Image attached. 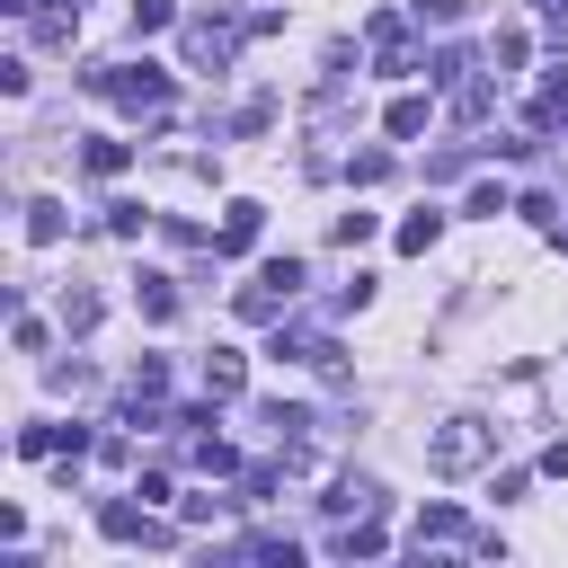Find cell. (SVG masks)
Instances as JSON below:
<instances>
[{"mask_svg": "<svg viewBox=\"0 0 568 568\" xmlns=\"http://www.w3.org/2000/svg\"><path fill=\"white\" fill-rule=\"evenodd\" d=\"M133 302H142V320H178V293H169V275H142V284H133Z\"/></svg>", "mask_w": 568, "mask_h": 568, "instance_id": "14", "label": "cell"}, {"mask_svg": "<svg viewBox=\"0 0 568 568\" xmlns=\"http://www.w3.org/2000/svg\"><path fill=\"white\" fill-rule=\"evenodd\" d=\"M373 240V213H337V248H364Z\"/></svg>", "mask_w": 568, "mask_h": 568, "instance_id": "24", "label": "cell"}, {"mask_svg": "<svg viewBox=\"0 0 568 568\" xmlns=\"http://www.w3.org/2000/svg\"><path fill=\"white\" fill-rule=\"evenodd\" d=\"M346 178H355V186H382V178H390V151H355Z\"/></svg>", "mask_w": 568, "mask_h": 568, "instance_id": "19", "label": "cell"}, {"mask_svg": "<svg viewBox=\"0 0 568 568\" xmlns=\"http://www.w3.org/2000/svg\"><path fill=\"white\" fill-rule=\"evenodd\" d=\"M36 9H44V0H36Z\"/></svg>", "mask_w": 568, "mask_h": 568, "instance_id": "27", "label": "cell"}, {"mask_svg": "<svg viewBox=\"0 0 568 568\" xmlns=\"http://www.w3.org/2000/svg\"><path fill=\"white\" fill-rule=\"evenodd\" d=\"M62 328L89 337V328H98V293H62Z\"/></svg>", "mask_w": 568, "mask_h": 568, "instance_id": "18", "label": "cell"}, {"mask_svg": "<svg viewBox=\"0 0 568 568\" xmlns=\"http://www.w3.org/2000/svg\"><path fill=\"white\" fill-rule=\"evenodd\" d=\"M231 44H240V36H231L222 18H186V62H195V71H222Z\"/></svg>", "mask_w": 568, "mask_h": 568, "instance_id": "4", "label": "cell"}, {"mask_svg": "<svg viewBox=\"0 0 568 568\" xmlns=\"http://www.w3.org/2000/svg\"><path fill=\"white\" fill-rule=\"evenodd\" d=\"M470 71H479V62H470V53H462V44H444V53H435V71H426V80H435V89H462V80H470Z\"/></svg>", "mask_w": 568, "mask_h": 568, "instance_id": "16", "label": "cell"}, {"mask_svg": "<svg viewBox=\"0 0 568 568\" xmlns=\"http://www.w3.org/2000/svg\"><path fill=\"white\" fill-rule=\"evenodd\" d=\"M532 44H524V27H497V44H488V62H524Z\"/></svg>", "mask_w": 568, "mask_h": 568, "instance_id": "23", "label": "cell"}, {"mask_svg": "<svg viewBox=\"0 0 568 568\" xmlns=\"http://www.w3.org/2000/svg\"><path fill=\"white\" fill-rule=\"evenodd\" d=\"M106 98H115L124 115H169V71H151V62H115V71H106Z\"/></svg>", "mask_w": 568, "mask_h": 568, "instance_id": "2", "label": "cell"}, {"mask_svg": "<svg viewBox=\"0 0 568 568\" xmlns=\"http://www.w3.org/2000/svg\"><path fill=\"white\" fill-rule=\"evenodd\" d=\"M124 160H133V142H106V133H89V151H80L89 178H124Z\"/></svg>", "mask_w": 568, "mask_h": 568, "instance_id": "10", "label": "cell"}, {"mask_svg": "<svg viewBox=\"0 0 568 568\" xmlns=\"http://www.w3.org/2000/svg\"><path fill=\"white\" fill-rule=\"evenodd\" d=\"M98 532H106V541H142V550H160V541H169V524H151L133 497H106V506H98Z\"/></svg>", "mask_w": 568, "mask_h": 568, "instance_id": "3", "label": "cell"}, {"mask_svg": "<svg viewBox=\"0 0 568 568\" xmlns=\"http://www.w3.org/2000/svg\"><path fill=\"white\" fill-rule=\"evenodd\" d=\"M169 18H178V9H169V0H133V36H160V27H169Z\"/></svg>", "mask_w": 568, "mask_h": 568, "instance_id": "22", "label": "cell"}, {"mask_svg": "<svg viewBox=\"0 0 568 568\" xmlns=\"http://www.w3.org/2000/svg\"><path fill=\"white\" fill-rule=\"evenodd\" d=\"M532 9H559V0H532Z\"/></svg>", "mask_w": 568, "mask_h": 568, "instance_id": "26", "label": "cell"}, {"mask_svg": "<svg viewBox=\"0 0 568 568\" xmlns=\"http://www.w3.org/2000/svg\"><path fill=\"white\" fill-rule=\"evenodd\" d=\"M408 9H417L426 27H453V18H462V0H408Z\"/></svg>", "mask_w": 568, "mask_h": 568, "instance_id": "25", "label": "cell"}, {"mask_svg": "<svg viewBox=\"0 0 568 568\" xmlns=\"http://www.w3.org/2000/svg\"><path fill=\"white\" fill-rule=\"evenodd\" d=\"M497 453V426H479V417H444L435 435H426V470L435 479H462V470H479Z\"/></svg>", "mask_w": 568, "mask_h": 568, "instance_id": "1", "label": "cell"}, {"mask_svg": "<svg viewBox=\"0 0 568 568\" xmlns=\"http://www.w3.org/2000/svg\"><path fill=\"white\" fill-rule=\"evenodd\" d=\"M27 240H62V204H53V195L27 204Z\"/></svg>", "mask_w": 568, "mask_h": 568, "instance_id": "17", "label": "cell"}, {"mask_svg": "<svg viewBox=\"0 0 568 568\" xmlns=\"http://www.w3.org/2000/svg\"><path fill=\"white\" fill-rule=\"evenodd\" d=\"M488 106H497V80H479V71H470V80L453 89V115H462V124H479Z\"/></svg>", "mask_w": 568, "mask_h": 568, "instance_id": "11", "label": "cell"}, {"mask_svg": "<svg viewBox=\"0 0 568 568\" xmlns=\"http://www.w3.org/2000/svg\"><path fill=\"white\" fill-rule=\"evenodd\" d=\"M240 390H248V355L240 346H213L204 355V399H240Z\"/></svg>", "mask_w": 568, "mask_h": 568, "instance_id": "6", "label": "cell"}, {"mask_svg": "<svg viewBox=\"0 0 568 568\" xmlns=\"http://www.w3.org/2000/svg\"><path fill=\"white\" fill-rule=\"evenodd\" d=\"M328 541H337L346 559H382V524H373V515H346V524H337Z\"/></svg>", "mask_w": 568, "mask_h": 568, "instance_id": "9", "label": "cell"}, {"mask_svg": "<svg viewBox=\"0 0 568 568\" xmlns=\"http://www.w3.org/2000/svg\"><path fill=\"white\" fill-rule=\"evenodd\" d=\"M266 124H275V98H248V106L231 115V133H266Z\"/></svg>", "mask_w": 568, "mask_h": 568, "instance_id": "21", "label": "cell"}, {"mask_svg": "<svg viewBox=\"0 0 568 568\" xmlns=\"http://www.w3.org/2000/svg\"><path fill=\"white\" fill-rule=\"evenodd\" d=\"M257 222H266V204L231 195V213H222V240H213V257H248V248H257Z\"/></svg>", "mask_w": 568, "mask_h": 568, "instance_id": "5", "label": "cell"}, {"mask_svg": "<svg viewBox=\"0 0 568 568\" xmlns=\"http://www.w3.org/2000/svg\"><path fill=\"white\" fill-rule=\"evenodd\" d=\"M426 115H435L426 98H390V115H382V124H390V142H417V133H426Z\"/></svg>", "mask_w": 568, "mask_h": 568, "instance_id": "12", "label": "cell"}, {"mask_svg": "<svg viewBox=\"0 0 568 568\" xmlns=\"http://www.w3.org/2000/svg\"><path fill=\"white\" fill-rule=\"evenodd\" d=\"M435 240H444V213H408V222H399V248H408V257H426Z\"/></svg>", "mask_w": 568, "mask_h": 568, "instance_id": "13", "label": "cell"}, {"mask_svg": "<svg viewBox=\"0 0 568 568\" xmlns=\"http://www.w3.org/2000/svg\"><path fill=\"white\" fill-rule=\"evenodd\" d=\"M426 541H462V506H426V515H417V550H426Z\"/></svg>", "mask_w": 568, "mask_h": 568, "instance_id": "15", "label": "cell"}, {"mask_svg": "<svg viewBox=\"0 0 568 568\" xmlns=\"http://www.w3.org/2000/svg\"><path fill=\"white\" fill-rule=\"evenodd\" d=\"M160 390H169V364L142 355V364H133V399H160Z\"/></svg>", "mask_w": 568, "mask_h": 568, "instance_id": "20", "label": "cell"}, {"mask_svg": "<svg viewBox=\"0 0 568 568\" xmlns=\"http://www.w3.org/2000/svg\"><path fill=\"white\" fill-rule=\"evenodd\" d=\"M257 426H266L275 444H302V435H311V408H302V399H266V408H257Z\"/></svg>", "mask_w": 568, "mask_h": 568, "instance_id": "7", "label": "cell"}, {"mask_svg": "<svg viewBox=\"0 0 568 568\" xmlns=\"http://www.w3.org/2000/svg\"><path fill=\"white\" fill-rule=\"evenodd\" d=\"M373 506H382V488H373V479H355V470L328 488V515H337V524H346V515H373Z\"/></svg>", "mask_w": 568, "mask_h": 568, "instance_id": "8", "label": "cell"}]
</instances>
